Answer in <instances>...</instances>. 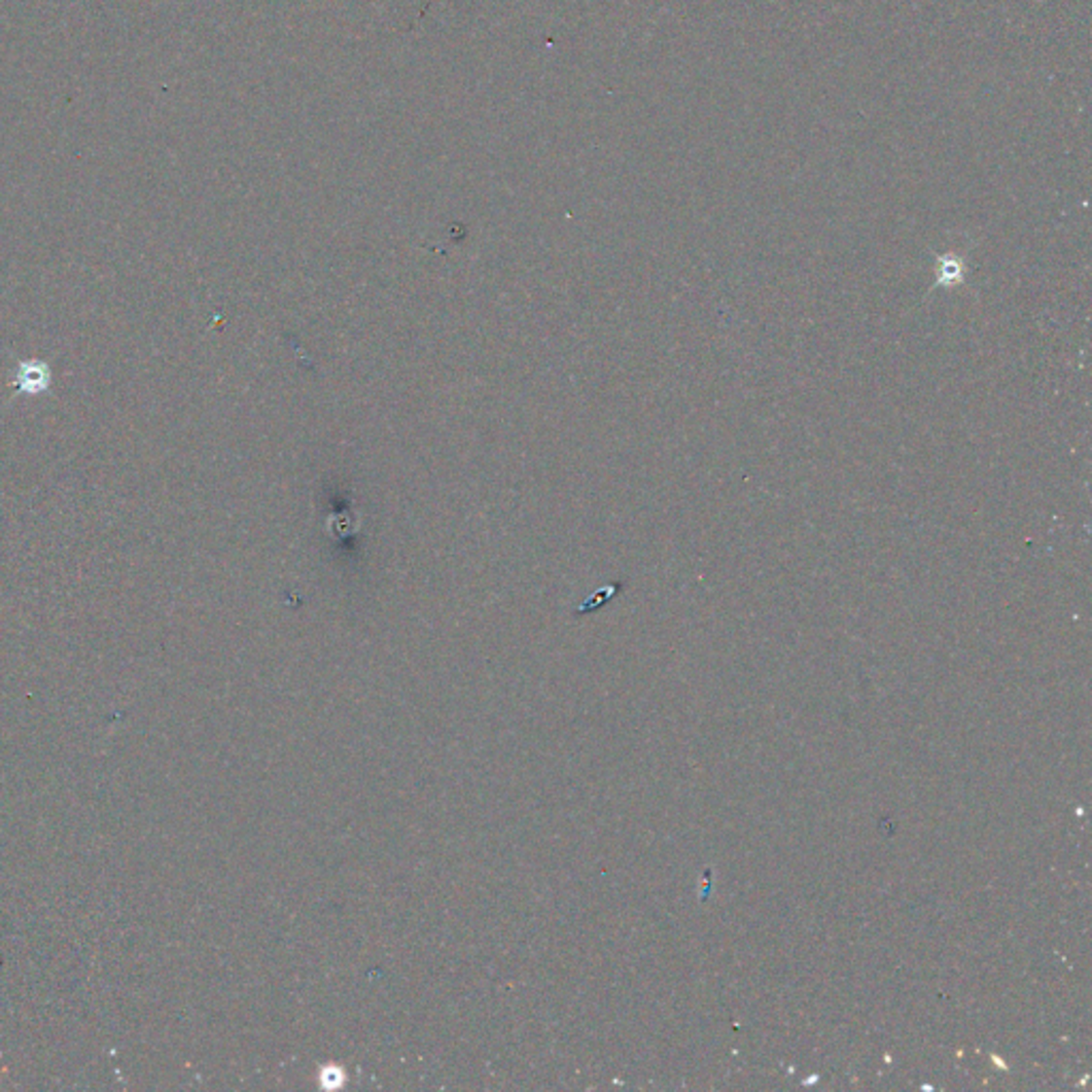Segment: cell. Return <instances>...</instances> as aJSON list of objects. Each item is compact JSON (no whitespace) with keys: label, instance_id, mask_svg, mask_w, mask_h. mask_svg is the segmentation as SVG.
Wrapping results in <instances>:
<instances>
[{"label":"cell","instance_id":"1","mask_svg":"<svg viewBox=\"0 0 1092 1092\" xmlns=\"http://www.w3.org/2000/svg\"><path fill=\"white\" fill-rule=\"evenodd\" d=\"M14 386L19 395H43L52 386V370L46 361L28 359L19 361L16 368Z\"/></svg>","mask_w":1092,"mask_h":1092}]
</instances>
